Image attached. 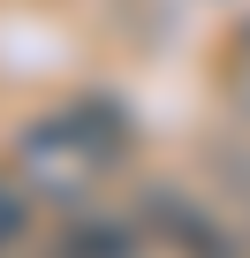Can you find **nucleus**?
Wrapping results in <instances>:
<instances>
[{"mask_svg": "<svg viewBox=\"0 0 250 258\" xmlns=\"http://www.w3.org/2000/svg\"><path fill=\"white\" fill-rule=\"evenodd\" d=\"M137 152V121L121 99L91 91V99H68L38 121L16 129V175L31 182V198H91L106 175H121V160Z\"/></svg>", "mask_w": 250, "mask_h": 258, "instance_id": "f257e3e1", "label": "nucleus"}, {"mask_svg": "<svg viewBox=\"0 0 250 258\" xmlns=\"http://www.w3.org/2000/svg\"><path fill=\"white\" fill-rule=\"evenodd\" d=\"M144 213H152V228L159 235H175L190 258H227V243H220V228H212V213H197V205H182V198H144Z\"/></svg>", "mask_w": 250, "mask_h": 258, "instance_id": "f03ea898", "label": "nucleus"}, {"mask_svg": "<svg viewBox=\"0 0 250 258\" xmlns=\"http://www.w3.org/2000/svg\"><path fill=\"white\" fill-rule=\"evenodd\" d=\"M53 258H137V235L114 228V220H76L68 243H61Z\"/></svg>", "mask_w": 250, "mask_h": 258, "instance_id": "7ed1b4c3", "label": "nucleus"}, {"mask_svg": "<svg viewBox=\"0 0 250 258\" xmlns=\"http://www.w3.org/2000/svg\"><path fill=\"white\" fill-rule=\"evenodd\" d=\"M220 91H227V106L250 121V23H235V38H227V53H220Z\"/></svg>", "mask_w": 250, "mask_h": 258, "instance_id": "20e7f679", "label": "nucleus"}, {"mask_svg": "<svg viewBox=\"0 0 250 258\" xmlns=\"http://www.w3.org/2000/svg\"><path fill=\"white\" fill-rule=\"evenodd\" d=\"M23 228H31V198H23L8 175H0V258H8V250L23 243Z\"/></svg>", "mask_w": 250, "mask_h": 258, "instance_id": "39448f33", "label": "nucleus"}]
</instances>
